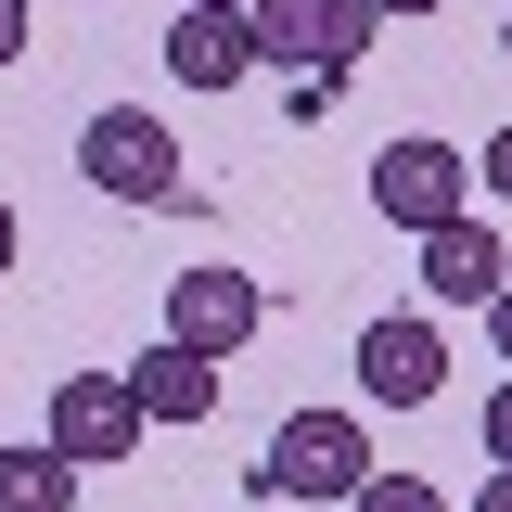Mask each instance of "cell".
<instances>
[{
  "instance_id": "6da1fadb",
  "label": "cell",
  "mask_w": 512,
  "mask_h": 512,
  "mask_svg": "<svg viewBox=\"0 0 512 512\" xmlns=\"http://www.w3.org/2000/svg\"><path fill=\"white\" fill-rule=\"evenodd\" d=\"M372 474H384V461H372V436H359V410H295V423L269 436V461H256V500H320V512H346Z\"/></svg>"
},
{
  "instance_id": "7a4b0ae2",
  "label": "cell",
  "mask_w": 512,
  "mask_h": 512,
  "mask_svg": "<svg viewBox=\"0 0 512 512\" xmlns=\"http://www.w3.org/2000/svg\"><path fill=\"white\" fill-rule=\"evenodd\" d=\"M77 180L103 192V205H180V141H167V116L154 103H103V116L77 128Z\"/></svg>"
},
{
  "instance_id": "3957f363",
  "label": "cell",
  "mask_w": 512,
  "mask_h": 512,
  "mask_svg": "<svg viewBox=\"0 0 512 512\" xmlns=\"http://www.w3.org/2000/svg\"><path fill=\"white\" fill-rule=\"evenodd\" d=\"M244 39H256V64H295V77H359V52L384 39V13L372 0H256L244 13Z\"/></svg>"
},
{
  "instance_id": "277c9868",
  "label": "cell",
  "mask_w": 512,
  "mask_h": 512,
  "mask_svg": "<svg viewBox=\"0 0 512 512\" xmlns=\"http://www.w3.org/2000/svg\"><path fill=\"white\" fill-rule=\"evenodd\" d=\"M461 192H474V154H461V141H384L372 154V218L410 231V244L461 218Z\"/></svg>"
},
{
  "instance_id": "5b68a950",
  "label": "cell",
  "mask_w": 512,
  "mask_h": 512,
  "mask_svg": "<svg viewBox=\"0 0 512 512\" xmlns=\"http://www.w3.org/2000/svg\"><path fill=\"white\" fill-rule=\"evenodd\" d=\"M256 320H269V295H256L244 269H218V256H192L180 282H167V346H192V359H244Z\"/></svg>"
},
{
  "instance_id": "8992f818",
  "label": "cell",
  "mask_w": 512,
  "mask_h": 512,
  "mask_svg": "<svg viewBox=\"0 0 512 512\" xmlns=\"http://www.w3.org/2000/svg\"><path fill=\"white\" fill-rule=\"evenodd\" d=\"M359 397H372V410H436L448 397V333L423 308L359 320Z\"/></svg>"
},
{
  "instance_id": "52a82bcc",
  "label": "cell",
  "mask_w": 512,
  "mask_h": 512,
  "mask_svg": "<svg viewBox=\"0 0 512 512\" xmlns=\"http://www.w3.org/2000/svg\"><path fill=\"white\" fill-rule=\"evenodd\" d=\"M141 397H128V372H64L52 384V461H141Z\"/></svg>"
},
{
  "instance_id": "ba28073f",
  "label": "cell",
  "mask_w": 512,
  "mask_h": 512,
  "mask_svg": "<svg viewBox=\"0 0 512 512\" xmlns=\"http://www.w3.org/2000/svg\"><path fill=\"white\" fill-rule=\"evenodd\" d=\"M500 282H512V256H500V231H487V218L423 231V295H436V308H487Z\"/></svg>"
},
{
  "instance_id": "9c48e42d",
  "label": "cell",
  "mask_w": 512,
  "mask_h": 512,
  "mask_svg": "<svg viewBox=\"0 0 512 512\" xmlns=\"http://www.w3.org/2000/svg\"><path fill=\"white\" fill-rule=\"evenodd\" d=\"M167 77H180V90H244V77H256L244 13H192V0H180V26H167Z\"/></svg>"
},
{
  "instance_id": "30bf717a",
  "label": "cell",
  "mask_w": 512,
  "mask_h": 512,
  "mask_svg": "<svg viewBox=\"0 0 512 512\" xmlns=\"http://www.w3.org/2000/svg\"><path fill=\"white\" fill-rule=\"evenodd\" d=\"M128 397H141V423H205V410H218V359L141 346V359H128Z\"/></svg>"
},
{
  "instance_id": "8fae6325",
  "label": "cell",
  "mask_w": 512,
  "mask_h": 512,
  "mask_svg": "<svg viewBox=\"0 0 512 512\" xmlns=\"http://www.w3.org/2000/svg\"><path fill=\"white\" fill-rule=\"evenodd\" d=\"M0 512H77V461H52V436L0 448Z\"/></svg>"
},
{
  "instance_id": "7c38bea8",
  "label": "cell",
  "mask_w": 512,
  "mask_h": 512,
  "mask_svg": "<svg viewBox=\"0 0 512 512\" xmlns=\"http://www.w3.org/2000/svg\"><path fill=\"white\" fill-rule=\"evenodd\" d=\"M346 512H461V500H448V487H423V474H372Z\"/></svg>"
},
{
  "instance_id": "4fadbf2b",
  "label": "cell",
  "mask_w": 512,
  "mask_h": 512,
  "mask_svg": "<svg viewBox=\"0 0 512 512\" xmlns=\"http://www.w3.org/2000/svg\"><path fill=\"white\" fill-rule=\"evenodd\" d=\"M474 180H487V192H500V205H512V128H500V141H487V154H474Z\"/></svg>"
},
{
  "instance_id": "5bb4252c",
  "label": "cell",
  "mask_w": 512,
  "mask_h": 512,
  "mask_svg": "<svg viewBox=\"0 0 512 512\" xmlns=\"http://www.w3.org/2000/svg\"><path fill=\"white\" fill-rule=\"evenodd\" d=\"M487 461H512V384L487 397Z\"/></svg>"
},
{
  "instance_id": "9a60e30c",
  "label": "cell",
  "mask_w": 512,
  "mask_h": 512,
  "mask_svg": "<svg viewBox=\"0 0 512 512\" xmlns=\"http://www.w3.org/2000/svg\"><path fill=\"white\" fill-rule=\"evenodd\" d=\"M0 64H26V0H0Z\"/></svg>"
},
{
  "instance_id": "2e32d148",
  "label": "cell",
  "mask_w": 512,
  "mask_h": 512,
  "mask_svg": "<svg viewBox=\"0 0 512 512\" xmlns=\"http://www.w3.org/2000/svg\"><path fill=\"white\" fill-rule=\"evenodd\" d=\"M474 512H512V461H500V474H487V487H474Z\"/></svg>"
},
{
  "instance_id": "e0dca14e",
  "label": "cell",
  "mask_w": 512,
  "mask_h": 512,
  "mask_svg": "<svg viewBox=\"0 0 512 512\" xmlns=\"http://www.w3.org/2000/svg\"><path fill=\"white\" fill-rule=\"evenodd\" d=\"M487 333H500V359H512V282H500V295H487Z\"/></svg>"
},
{
  "instance_id": "ac0fdd59",
  "label": "cell",
  "mask_w": 512,
  "mask_h": 512,
  "mask_svg": "<svg viewBox=\"0 0 512 512\" xmlns=\"http://www.w3.org/2000/svg\"><path fill=\"white\" fill-rule=\"evenodd\" d=\"M13 244H26V231H13V205H0V269H13Z\"/></svg>"
},
{
  "instance_id": "d6986e66",
  "label": "cell",
  "mask_w": 512,
  "mask_h": 512,
  "mask_svg": "<svg viewBox=\"0 0 512 512\" xmlns=\"http://www.w3.org/2000/svg\"><path fill=\"white\" fill-rule=\"evenodd\" d=\"M372 13H384V26H397V13H436V0H372Z\"/></svg>"
},
{
  "instance_id": "ffe728a7",
  "label": "cell",
  "mask_w": 512,
  "mask_h": 512,
  "mask_svg": "<svg viewBox=\"0 0 512 512\" xmlns=\"http://www.w3.org/2000/svg\"><path fill=\"white\" fill-rule=\"evenodd\" d=\"M192 13H256V0H192Z\"/></svg>"
}]
</instances>
